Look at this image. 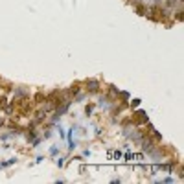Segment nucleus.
<instances>
[{
  "label": "nucleus",
  "mask_w": 184,
  "mask_h": 184,
  "mask_svg": "<svg viewBox=\"0 0 184 184\" xmlns=\"http://www.w3.org/2000/svg\"><path fill=\"white\" fill-rule=\"evenodd\" d=\"M83 88L88 92V94H92V96H96V94H99V90H101V81L96 77H90V79H85V83H83Z\"/></svg>",
  "instance_id": "f257e3e1"
},
{
  "label": "nucleus",
  "mask_w": 184,
  "mask_h": 184,
  "mask_svg": "<svg viewBox=\"0 0 184 184\" xmlns=\"http://www.w3.org/2000/svg\"><path fill=\"white\" fill-rule=\"evenodd\" d=\"M133 123H135V125H138V127H142L144 123H147L149 120H147V114H146V111H136L135 114H133Z\"/></svg>",
  "instance_id": "f03ea898"
},
{
  "label": "nucleus",
  "mask_w": 184,
  "mask_h": 184,
  "mask_svg": "<svg viewBox=\"0 0 184 184\" xmlns=\"http://www.w3.org/2000/svg\"><path fill=\"white\" fill-rule=\"evenodd\" d=\"M74 135H76V125L68 129V144H66V146H68V151H74V149H76V146H77Z\"/></svg>",
  "instance_id": "7ed1b4c3"
},
{
  "label": "nucleus",
  "mask_w": 184,
  "mask_h": 184,
  "mask_svg": "<svg viewBox=\"0 0 184 184\" xmlns=\"http://www.w3.org/2000/svg\"><path fill=\"white\" fill-rule=\"evenodd\" d=\"M44 101H46V94L44 92H37L35 96H33V105H42Z\"/></svg>",
  "instance_id": "20e7f679"
},
{
  "label": "nucleus",
  "mask_w": 184,
  "mask_h": 184,
  "mask_svg": "<svg viewBox=\"0 0 184 184\" xmlns=\"http://www.w3.org/2000/svg\"><path fill=\"white\" fill-rule=\"evenodd\" d=\"M147 8H149V6H146L144 2H138V4H135L136 13H138V15H142V17H146V15H147Z\"/></svg>",
  "instance_id": "39448f33"
},
{
  "label": "nucleus",
  "mask_w": 184,
  "mask_h": 184,
  "mask_svg": "<svg viewBox=\"0 0 184 184\" xmlns=\"http://www.w3.org/2000/svg\"><path fill=\"white\" fill-rule=\"evenodd\" d=\"M13 164H17V158H8V160L0 162V170H4V168H9V166H13Z\"/></svg>",
  "instance_id": "423d86ee"
},
{
  "label": "nucleus",
  "mask_w": 184,
  "mask_h": 184,
  "mask_svg": "<svg viewBox=\"0 0 184 184\" xmlns=\"http://www.w3.org/2000/svg\"><path fill=\"white\" fill-rule=\"evenodd\" d=\"M94 109H96V105H94V103H88V105L85 107V116H92Z\"/></svg>",
  "instance_id": "0eeeda50"
},
{
  "label": "nucleus",
  "mask_w": 184,
  "mask_h": 184,
  "mask_svg": "<svg viewBox=\"0 0 184 184\" xmlns=\"http://www.w3.org/2000/svg\"><path fill=\"white\" fill-rule=\"evenodd\" d=\"M50 155H52V157H57V155H59V147H57V146H52V147H50Z\"/></svg>",
  "instance_id": "6e6552de"
},
{
  "label": "nucleus",
  "mask_w": 184,
  "mask_h": 184,
  "mask_svg": "<svg viewBox=\"0 0 184 184\" xmlns=\"http://www.w3.org/2000/svg\"><path fill=\"white\" fill-rule=\"evenodd\" d=\"M158 182H166V184H171V182H175V179H173V177L170 175V177H166V179H160Z\"/></svg>",
  "instance_id": "1a4fd4ad"
},
{
  "label": "nucleus",
  "mask_w": 184,
  "mask_h": 184,
  "mask_svg": "<svg viewBox=\"0 0 184 184\" xmlns=\"http://www.w3.org/2000/svg\"><path fill=\"white\" fill-rule=\"evenodd\" d=\"M57 133H59V136H61V138H64V136H66L64 129H63V127H59V125H57Z\"/></svg>",
  "instance_id": "9d476101"
},
{
  "label": "nucleus",
  "mask_w": 184,
  "mask_h": 184,
  "mask_svg": "<svg viewBox=\"0 0 184 184\" xmlns=\"http://www.w3.org/2000/svg\"><path fill=\"white\" fill-rule=\"evenodd\" d=\"M131 105H133V109H136L138 105H140V99H133V101H131Z\"/></svg>",
  "instance_id": "9b49d317"
},
{
  "label": "nucleus",
  "mask_w": 184,
  "mask_h": 184,
  "mask_svg": "<svg viewBox=\"0 0 184 184\" xmlns=\"http://www.w3.org/2000/svg\"><path fill=\"white\" fill-rule=\"evenodd\" d=\"M57 166H59V168L64 166V158H59V160H57Z\"/></svg>",
  "instance_id": "f8f14e48"
},
{
  "label": "nucleus",
  "mask_w": 184,
  "mask_h": 184,
  "mask_svg": "<svg viewBox=\"0 0 184 184\" xmlns=\"http://www.w3.org/2000/svg\"><path fill=\"white\" fill-rule=\"evenodd\" d=\"M42 160H44V158H42V157H37V158H35V164H41Z\"/></svg>",
  "instance_id": "ddd939ff"
},
{
  "label": "nucleus",
  "mask_w": 184,
  "mask_h": 184,
  "mask_svg": "<svg viewBox=\"0 0 184 184\" xmlns=\"http://www.w3.org/2000/svg\"><path fill=\"white\" fill-rule=\"evenodd\" d=\"M2 127H4V120L0 118V131H2Z\"/></svg>",
  "instance_id": "4468645a"
}]
</instances>
